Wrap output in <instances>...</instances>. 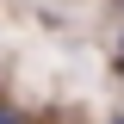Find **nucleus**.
Returning a JSON list of instances; mask_svg holds the SVG:
<instances>
[{"label":"nucleus","instance_id":"1","mask_svg":"<svg viewBox=\"0 0 124 124\" xmlns=\"http://www.w3.org/2000/svg\"><path fill=\"white\" fill-rule=\"evenodd\" d=\"M0 124H25V112H19V106H6V99H0Z\"/></svg>","mask_w":124,"mask_h":124},{"label":"nucleus","instance_id":"2","mask_svg":"<svg viewBox=\"0 0 124 124\" xmlns=\"http://www.w3.org/2000/svg\"><path fill=\"white\" fill-rule=\"evenodd\" d=\"M118 75H124V56H118Z\"/></svg>","mask_w":124,"mask_h":124}]
</instances>
